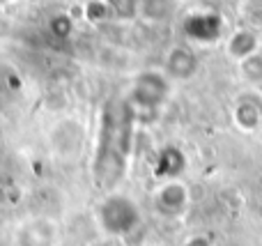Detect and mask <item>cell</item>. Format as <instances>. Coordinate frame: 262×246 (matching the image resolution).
<instances>
[{
	"mask_svg": "<svg viewBox=\"0 0 262 246\" xmlns=\"http://www.w3.org/2000/svg\"><path fill=\"white\" fill-rule=\"evenodd\" d=\"M83 16L90 23H104V21H108L113 14H111L106 0H90V3L83 7Z\"/></svg>",
	"mask_w": 262,
	"mask_h": 246,
	"instance_id": "e0dca14e",
	"label": "cell"
},
{
	"mask_svg": "<svg viewBox=\"0 0 262 246\" xmlns=\"http://www.w3.org/2000/svg\"><path fill=\"white\" fill-rule=\"evenodd\" d=\"M106 5L118 21H131V18L138 16L140 0H106Z\"/></svg>",
	"mask_w": 262,
	"mask_h": 246,
	"instance_id": "9a60e30c",
	"label": "cell"
},
{
	"mask_svg": "<svg viewBox=\"0 0 262 246\" xmlns=\"http://www.w3.org/2000/svg\"><path fill=\"white\" fill-rule=\"evenodd\" d=\"M95 214H97V223L104 230L106 237H115V239H122L127 235L136 233L140 228V223H143L140 205L131 196H124L120 191L106 193V198L97 205Z\"/></svg>",
	"mask_w": 262,
	"mask_h": 246,
	"instance_id": "7a4b0ae2",
	"label": "cell"
},
{
	"mask_svg": "<svg viewBox=\"0 0 262 246\" xmlns=\"http://www.w3.org/2000/svg\"><path fill=\"white\" fill-rule=\"evenodd\" d=\"M189 161H186V154L180 150L177 145H166L159 150L157 159H154V175L159 180H180V175L186 170Z\"/></svg>",
	"mask_w": 262,
	"mask_h": 246,
	"instance_id": "9c48e42d",
	"label": "cell"
},
{
	"mask_svg": "<svg viewBox=\"0 0 262 246\" xmlns=\"http://www.w3.org/2000/svg\"><path fill=\"white\" fill-rule=\"evenodd\" d=\"M237 14L244 21V26L255 28V30L262 28V0H239Z\"/></svg>",
	"mask_w": 262,
	"mask_h": 246,
	"instance_id": "5bb4252c",
	"label": "cell"
},
{
	"mask_svg": "<svg viewBox=\"0 0 262 246\" xmlns=\"http://www.w3.org/2000/svg\"><path fill=\"white\" fill-rule=\"evenodd\" d=\"M180 246H214L212 237L205 233H195V235H189V237L184 239Z\"/></svg>",
	"mask_w": 262,
	"mask_h": 246,
	"instance_id": "ac0fdd59",
	"label": "cell"
},
{
	"mask_svg": "<svg viewBox=\"0 0 262 246\" xmlns=\"http://www.w3.org/2000/svg\"><path fill=\"white\" fill-rule=\"evenodd\" d=\"M5 3H9V0H0V5H5Z\"/></svg>",
	"mask_w": 262,
	"mask_h": 246,
	"instance_id": "ffe728a7",
	"label": "cell"
},
{
	"mask_svg": "<svg viewBox=\"0 0 262 246\" xmlns=\"http://www.w3.org/2000/svg\"><path fill=\"white\" fill-rule=\"evenodd\" d=\"M49 30L55 39H69L74 32V16L72 14H55L49 21Z\"/></svg>",
	"mask_w": 262,
	"mask_h": 246,
	"instance_id": "2e32d148",
	"label": "cell"
},
{
	"mask_svg": "<svg viewBox=\"0 0 262 246\" xmlns=\"http://www.w3.org/2000/svg\"><path fill=\"white\" fill-rule=\"evenodd\" d=\"M90 246H120V239H115V237H101V239H97V242H92Z\"/></svg>",
	"mask_w": 262,
	"mask_h": 246,
	"instance_id": "d6986e66",
	"label": "cell"
},
{
	"mask_svg": "<svg viewBox=\"0 0 262 246\" xmlns=\"http://www.w3.org/2000/svg\"><path fill=\"white\" fill-rule=\"evenodd\" d=\"M177 9V0H140L138 16L147 23H166Z\"/></svg>",
	"mask_w": 262,
	"mask_h": 246,
	"instance_id": "7c38bea8",
	"label": "cell"
},
{
	"mask_svg": "<svg viewBox=\"0 0 262 246\" xmlns=\"http://www.w3.org/2000/svg\"><path fill=\"white\" fill-rule=\"evenodd\" d=\"M237 72H239V78L251 85H260L262 83V53H253L249 58L239 60L237 62Z\"/></svg>",
	"mask_w": 262,
	"mask_h": 246,
	"instance_id": "4fadbf2b",
	"label": "cell"
},
{
	"mask_svg": "<svg viewBox=\"0 0 262 246\" xmlns=\"http://www.w3.org/2000/svg\"><path fill=\"white\" fill-rule=\"evenodd\" d=\"M49 147L53 159L78 161L85 147V127L74 118L58 120L49 133Z\"/></svg>",
	"mask_w": 262,
	"mask_h": 246,
	"instance_id": "277c9868",
	"label": "cell"
},
{
	"mask_svg": "<svg viewBox=\"0 0 262 246\" xmlns=\"http://www.w3.org/2000/svg\"><path fill=\"white\" fill-rule=\"evenodd\" d=\"M232 120H235V124L242 131H255L262 124V104H258V101L251 99V97H242L235 104Z\"/></svg>",
	"mask_w": 262,
	"mask_h": 246,
	"instance_id": "8fae6325",
	"label": "cell"
},
{
	"mask_svg": "<svg viewBox=\"0 0 262 246\" xmlns=\"http://www.w3.org/2000/svg\"><path fill=\"white\" fill-rule=\"evenodd\" d=\"M200 67L198 53L191 49L189 44H175L166 53V62H163V74L172 81H189L195 76Z\"/></svg>",
	"mask_w": 262,
	"mask_h": 246,
	"instance_id": "ba28073f",
	"label": "cell"
},
{
	"mask_svg": "<svg viewBox=\"0 0 262 246\" xmlns=\"http://www.w3.org/2000/svg\"><path fill=\"white\" fill-rule=\"evenodd\" d=\"M226 53L232 60H244L253 53H260V32L255 28H237L230 37L226 39Z\"/></svg>",
	"mask_w": 262,
	"mask_h": 246,
	"instance_id": "30bf717a",
	"label": "cell"
},
{
	"mask_svg": "<svg viewBox=\"0 0 262 246\" xmlns=\"http://www.w3.org/2000/svg\"><path fill=\"white\" fill-rule=\"evenodd\" d=\"M16 246H58L60 244V226L55 219L46 214L28 216L16 226L14 233Z\"/></svg>",
	"mask_w": 262,
	"mask_h": 246,
	"instance_id": "5b68a950",
	"label": "cell"
},
{
	"mask_svg": "<svg viewBox=\"0 0 262 246\" xmlns=\"http://www.w3.org/2000/svg\"><path fill=\"white\" fill-rule=\"evenodd\" d=\"M170 97V78L159 69H145L131 83V92L127 97L134 115H157L161 106Z\"/></svg>",
	"mask_w": 262,
	"mask_h": 246,
	"instance_id": "3957f363",
	"label": "cell"
},
{
	"mask_svg": "<svg viewBox=\"0 0 262 246\" xmlns=\"http://www.w3.org/2000/svg\"><path fill=\"white\" fill-rule=\"evenodd\" d=\"M154 210L161 216L168 219H177V216H184L186 210L191 205V193L182 180H163L157 189H154Z\"/></svg>",
	"mask_w": 262,
	"mask_h": 246,
	"instance_id": "8992f818",
	"label": "cell"
},
{
	"mask_svg": "<svg viewBox=\"0 0 262 246\" xmlns=\"http://www.w3.org/2000/svg\"><path fill=\"white\" fill-rule=\"evenodd\" d=\"M226 32V21L216 12H193L184 18V35L191 41L200 44H216L223 39Z\"/></svg>",
	"mask_w": 262,
	"mask_h": 246,
	"instance_id": "52a82bcc",
	"label": "cell"
},
{
	"mask_svg": "<svg viewBox=\"0 0 262 246\" xmlns=\"http://www.w3.org/2000/svg\"><path fill=\"white\" fill-rule=\"evenodd\" d=\"M134 122L136 115L127 99L106 104L92 159V177L101 189H113L127 173V161L134 143Z\"/></svg>",
	"mask_w": 262,
	"mask_h": 246,
	"instance_id": "6da1fadb",
	"label": "cell"
}]
</instances>
